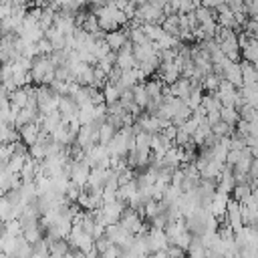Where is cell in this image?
Wrapping results in <instances>:
<instances>
[{
	"label": "cell",
	"instance_id": "ac0fdd59",
	"mask_svg": "<svg viewBox=\"0 0 258 258\" xmlns=\"http://www.w3.org/2000/svg\"><path fill=\"white\" fill-rule=\"evenodd\" d=\"M103 99H105V105H115V103H119V99H121V91L117 89V85L107 83L105 89H103Z\"/></svg>",
	"mask_w": 258,
	"mask_h": 258
},
{
	"label": "cell",
	"instance_id": "9a60e30c",
	"mask_svg": "<svg viewBox=\"0 0 258 258\" xmlns=\"http://www.w3.org/2000/svg\"><path fill=\"white\" fill-rule=\"evenodd\" d=\"M115 135H117V129L113 125H109V123H103L99 127V145H105L107 147L115 139Z\"/></svg>",
	"mask_w": 258,
	"mask_h": 258
},
{
	"label": "cell",
	"instance_id": "cb8c5ba5",
	"mask_svg": "<svg viewBox=\"0 0 258 258\" xmlns=\"http://www.w3.org/2000/svg\"><path fill=\"white\" fill-rule=\"evenodd\" d=\"M109 246H111V242H109V238H107L105 234H103L101 238H97V240H95V250H97L99 254H103V252H105Z\"/></svg>",
	"mask_w": 258,
	"mask_h": 258
},
{
	"label": "cell",
	"instance_id": "44dd1931",
	"mask_svg": "<svg viewBox=\"0 0 258 258\" xmlns=\"http://www.w3.org/2000/svg\"><path fill=\"white\" fill-rule=\"evenodd\" d=\"M32 254L38 256V258H50V246H48V240L42 238V240H38L36 244H32Z\"/></svg>",
	"mask_w": 258,
	"mask_h": 258
},
{
	"label": "cell",
	"instance_id": "3957f363",
	"mask_svg": "<svg viewBox=\"0 0 258 258\" xmlns=\"http://www.w3.org/2000/svg\"><path fill=\"white\" fill-rule=\"evenodd\" d=\"M216 97L220 99L222 107H234V101L238 97V89L234 85H230L228 81H222L218 91H216Z\"/></svg>",
	"mask_w": 258,
	"mask_h": 258
},
{
	"label": "cell",
	"instance_id": "6da1fadb",
	"mask_svg": "<svg viewBox=\"0 0 258 258\" xmlns=\"http://www.w3.org/2000/svg\"><path fill=\"white\" fill-rule=\"evenodd\" d=\"M143 238H145V246H147L149 256L155 254V252L167 250V246H169L167 236H165V230H157V228H151V226H149V232H147Z\"/></svg>",
	"mask_w": 258,
	"mask_h": 258
},
{
	"label": "cell",
	"instance_id": "30bf717a",
	"mask_svg": "<svg viewBox=\"0 0 258 258\" xmlns=\"http://www.w3.org/2000/svg\"><path fill=\"white\" fill-rule=\"evenodd\" d=\"M131 93H133V101H135V105H137L139 109L145 111V107H147V103H149V95H147V91H145V83L135 85V87L131 89Z\"/></svg>",
	"mask_w": 258,
	"mask_h": 258
},
{
	"label": "cell",
	"instance_id": "8fae6325",
	"mask_svg": "<svg viewBox=\"0 0 258 258\" xmlns=\"http://www.w3.org/2000/svg\"><path fill=\"white\" fill-rule=\"evenodd\" d=\"M161 28H163V32H165V34L179 36V14L165 16V20L161 22Z\"/></svg>",
	"mask_w": 258,
	"mask_h": 258
},
{
	"label": "cell",
	"instance_id": "5b68a950",
	"mask_svg": "<svg viewBox=\"0 0 258 258\" xmlns=\"http://www.w3.org/2000/svg\"><path fill=\"white\" fill-rule=\"evenodd\" d=\"M18 133H20V141L30 147V145H34V143L38 141L40 125H38V123H28V125H24L22 129H18Z\"/></svg>",
	"mask_w": 258,
	"mask_h": 258
},
{
	"label": "cell",
	"instance_id": "ba28073f",
	"mask_svg": "<svg viewBox=\"0 0 258 258\" xmlns=\"http://www.w3.org/2000/svg\"><path fill=\"white\" fill-rule=\"evenodd\" d=\"M250 198H252V185L250 183H236V187L232 191V200L238 202L240 206H244L250 202Z\"/></svg>",
	"mask_w": 258,
	"mask_h": 258
},
{
	"label": "cell",
	"instance_id": "7c38bea8",
	"mask_svg": "<svg viewBox=\"0 0 258 258\" xmlns=\"http://www.w3.org/2000/svg\"><path fill=\"white\" fill-rule=\"evenodd\" d=\"M141 28H143V32H145V36L155 44L165 32H163V28H161V24H155V22H145V24H141Z\"/></svg>",
	"mask_w": 258,
	"mask_h": 258
},
{
	"label": "cell",
	"instance_id": "603a6c76",
	"mask_svg": "<svg viewBox=\"0 0 258 258\" xmlns=\"http://www.w3.org/2000/svg\"><path fill=\"white\" fill-rule=\"evenodd\" d=\"M240 159H242V151L230 149V151H228V157H226V165H228V167H234V165H236Z\"/></svg>",
	"mask_w": 258,
	"mask_h": 258
},
{
	"label": "cell",
	"instance_id": "e0dca14e",
	"mask_svg": "<svg viewBox=\"0 0 258 258\" xmlns=\"http://www.w3.org/2000/svg\"><path fill=\"white\" fill-rule=\"evenodd\" d=\"M206 252H208V250H206L202 238L194 236V238H191V244H189V248H187V258H206Z\"/></svg>",
	"mask_w": 258,
	"mask_h": 258
},
{
	"label": "cell",
	"instance_id": "d4e9b609",
	"mask_svg": "<svg viewBox=\"0 0 258 258\" xmlns=\"http://www.w3.org/2000/svg\"><path fill=\"white\" fill-rule=\"evenodd\" d=\"M167 258H185V250H181L179 246H167Z\"/></svg>",
	"mask_w": 258,
	"mask_h": 258
},
{
	"label": "cell",
	"instance_id": "484cf974",
	"mask_svg": "<svg viewBox=\"0 0 258 258\" xmlns=\"http://www.w3.org/2000/svg\"><path fill=\"white\" fill-rule=\"evenodd\" d=\"M254 161H256V163H258V157H256V159H254Z\"/></svg>",
	"mask_w": 258,
	"mask_h": 258
},
{
	"label": "cell",
	"instance_id": "2e32d148",
	"mask_svg": "<svg viewBox=\"0 0 258 258\" xmlns=\"http://www.w3.org/2000/svg\"><path fill=\"white\" fill-rule=\"evenodd\" d=\"M50 246V256L52 258H64L69 252H71V246L67 240H54V242H48Z\"/></svg>",
	"mask_w": 258,
	"mask_h": 258
},
{
	"label": "cell",
	"instance_id": "5bb4252c",
	"mask_svg": "<svg viewBox=\"0 0 258 258\" xmlns=\"http://www.w3.org/2000/svg\"><path fill=\"white\" fill-rule=\"evenodd\" d=\"M194 14H196V18H198V24H200V26H202V24L216 22V12H214V10H210V8H206L204 4H200V6L194 10Z\"/></svg>",
	"mask_w": 258,
	"mask_h": 258
},
{
	"label": "cell",
	"instance_id": "7402d4cb",
	"mask_svg": "<svg viewBox=\"0 0 258 258\" xmlns=\"http://www.w3.org/2000/svg\"><path fill=\"white\" fill-rule=\"evenodd\" d=\"M212 133H214L216 137H220V139H224V137H232V135H234V127H230L228 123L220 121V123H216V125L212 127Z\"/></svg>",
	"mask_w": 258,
	"mask_h": 258
},
{
	"label": "cell",
	"instance_id": "9c48e42d",
	"mask_svg": "<svg viewBox=\"0 0 258 258\" xmlns=\"http://www.w3.org/2000/svg\"><path fill=\"white\" fill-rule=\"evenodd\" d=\"M256 222H258V206H254L252 202L244 204L242 206V224L248 226V228H252Z\"/></svg>",
	"mask_w": 258,
	"mask_h": 258
},
{
	"label": "cell",
	"instance_id": "d6986e66",
	"mask_svg": "<svg viewBox=\"0 0 258 258\" xmlns=\"http://www.w3.org/2000/svg\"><path fill=\"white\" fill-rule=\"evenodd\" d=\"M240 69H242V79L244 83H258V71L252 62L240 60Z\"/></svg>",
	"mask_w": 258,
	"mask_h": 258
},
{
	"label": "cell",
	"instance_id": "7a4b0ae2",
	"mask_svg": "<svg viewBox=\"0 0 258 258\" xmlns=\"http://www.w3.org/2000/svg\"><path fill=\"white\" fill-rule=\"evenodd\" d=\"M224 81H228V83L234 85L236 89H242L244 79H242L240 62H232V60H226V62H224Z\"/></svg>",
	"mask_w": 258,
	"mask_h": 258
},
{
	"label": "cell",
	"instance_id": "52a82bcc",
	"mask_svg": "<svg viewBox=\"0 0 258 258\" xmlns=\"http://www.w3.org/2000/svg\"><path fill=\"white\" fill-rule=\"evenodd\" d=\"M185 232H187V230H185V222H183V220L167 224V228H165V236H167L169 246H175V244L179 242V238H181Z\"/></svg>",
	"mask_w": 258,
	"mask_h": 258
},
{
	"label": "cell",
	"instance_id": "ffe728a7",
	"mask_svg": "<svg viewBox=\"0 0 258 258\" xmlns=\"http://www.w3.org/2000/svg\"><path fill=\"white\" fill-rule=\"evenodd\" d=\"M220 117H222V121L228 123L230 127H236V125L240 123V113H238L234 107H222Z\"/></svg>",
	"mask_w": 258,
	"mask_h": 258
},
{
	"label": "cell",
	"instance_id": "277c9868",
	"mask_svg": "<svg viewBox=\"0 0 258 258\" xmlns=\"http://www.w3.org/2000/svg\"><path fill=\"white\" fill-rule=\"evenodd\" d=\"M105 42L109 44V48H111L113 52H119V50L129 42V34H127L125 28L115 30V32H107V34H105Z\"/></svg>",
	"mask_w": 258,
	"mask_h": 258
},
{
	"label": "cell",
	"instance_id": "4fadbf2b",
	"mask_svg": "<svg viewBox=\"0 0 258 258\" xmlns=\"http://www.w3.org/2000/svg\"><path fill=\"white\" fill-rule=\"evenodd\" d=\"M202 107L206 113H214V111H222V103L216 97V93H204L202 97Z\"/></svg>",
	"mask_w": 258,
	"mask_h": 258
},
{
	"label": "cell",
	"instance_id": "8992f818",
	"mask_svg": "<svg viewBox=\"0 0 258 258\" xmlns=\"http://www.w3.org/2000/svg\"><path fill=\"white\" fill-rule=\"evenodd\" d=\"M169 89H171V95L173 97H177V99H181L183 103L189 99V93H191V81L189 79H177L173 85H169Z\"/></svg>",
	"mask_w": 258,
	"mask_h": 258
}]
</instances>
